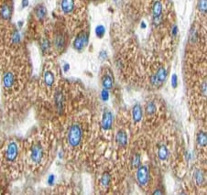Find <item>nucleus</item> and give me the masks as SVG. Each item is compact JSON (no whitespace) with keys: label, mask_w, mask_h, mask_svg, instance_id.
Segmentation results:
<instances>
[{"label":"nucleus","mask_w":207,"mask_h":195,"mask_svg":"<svg viewBox=\"0 0 207 195\" xmlns=\"http://www.w3.org/2000/svg\"><path fill=\"white\" fill-rule=\"evenodd\" d=\"M82 137H83L82 127L78 124L72 125L70 129H69L68 136H67V139H68L69 145H70L71 147H73V148L78 147L80 145V143H81Z\"/></svg>","instance_id":"obj_1"},{"label":"nucleus","mask_w":207,"mask_h":195,"mask_svg":"<svg viewBox=\"0 0 207 195\" xmlns=\"http://www.w3.org/2000/svg\"><path fill=\"white\" fill-rule=\"evenodd\" d=\"M89 42V33L86 31L80 32L74 41V48L77 51H82Z\"/></svg>","instance_id":"obj_2"},{"label":"nucleus","mask_w":207,"mask_h":195,"mask_svg":"<svg viewBox=\"0 0 207 195\" xmlns=\"http://www.w3.org/2000/svg\"><path fill=\"white\" fill-rule=\"evenodd\" d=\"M149 169L148 167L146 166H142L140 167L139 169H137L136 172V180L139 182V184L142 187L146 186L149 182Z\"/></svg>","instance_id":"obj_3"},{"label":"nucleus","mask_w":207,"mask_h":195,"mask_svg":"<svg viewBox=\"0 0 207 195\" xmlns=\"http://www.w3.org/2000/svg\"><path fill=\"white\" fill-rule=\"evenodd\" d=\"M43 158V149L41 147L40 144H37L35 146L32 147L31 151H30V159L31 160L36 163L39 164L41 162Z\"/></svg>","instance_id":"obj_4"},{"label":"nucleus","mask_w":207,"mask_h":195,"mask_svg":"<svg viewBox=\"0 0 207 195\" xmlns=\"http://www.w3.org/2000/svg\"><path fill=\"white\" fill-rule=\"evenodd\" d=\"M19 155V147L16 142H10L8 146L6 151V159L7 160L12 162L14 161Z\"/></svg>","instance_id":"obj_5"},{"label":"nucleus","mask_w":207,"mask_h":195,"mask_svg":"<svg viewBox=\"0 0 207 195\" xmlns=\"http://www.w3.org/2000/svg\"><path fill=\"white\" fill-rule=\"evenodd\" d=\"M101 125H102V127H103L104 130H109V129H111L112 125H113V114L110 111L105 110L104 112Z\"/></svg>","instance_id":"obj_6"},{"label":"nucleus","mask_w":207,"mask_h":195,"mask_svg":"<svg viewBox=\"0 0 207 195\" xmlns=\"http://www.w3.org/2000/svg\"><path fill=\"white\" fill-rule=\"evenodd\" d=\"M61 10L64 14H70L74 9V0H61Z\"/></svg>","instance_id":"obj_7"},{"label":"nucleus","mask_w":207,"mask_h":195,"mask_svg":"<svg viewBox=\"0 0 207 195\" xmlns=\"http://www.w3.org/2000/svg\"><path fill=\"white\" fill-rule=\"evenodd\" d=\"M15 84V77L12 73H6L3 76V84L6 89H10Z\"/></svg>","instance_id":"obj_8"},{"label":"nucleus","mask_w":207,"mask_h":195,"mask_svg":"<svg viewBox=\"0 0 207 195\" xmlns=\"http://www.w3.org/2000/svg\"><path fill=\"white\" fill-rule=\"evenodd\" d=\"M132 115L133 119L136 123L140 122L142 118V108L140 104H136L132 108Z\"/></svg>","instance_id":"obj_9"},{"label":"nucleus","mask_w":207,"mask_h":195,"mask_svg":"<svg viewBox=\"0 0 207 195\" xmlns=\"http://www.w3.org/2000/svg\"><path fill=\"white\" fill-rule=\"evenodd\" d=\"M54 99H55V104H56L57 110L60 114H61L63 111V94H62V93L60 91H57L55 94Z\"/></svg>","instance_id":"obj_10"},{"label":"nucleus","mask_w":207,"mask_h":195,"mask_svg":"<svg viewBox=\"0 0 207 195\" xmlns=\"http://www.w3.org/2000/svg\"><path fill=\"white\" fill-rule=\"evenodd\" d=\"M152 15H153V19L161 18V15H162V4H161L160 1H159V0H156V1L153 3Z\"/></svg>","instance_id":"obj_11"},{"label":"nucleus","mask_w":207,"mask_h":195,"mask_svg":"<svg viewBox=\"0 0 207 195\" xmlns=\"http://www.w3.org/2000/svg\"><path fill=\"white\" fill-rule=\"evenodd\" d=\"M102 84L104 89H106L108 91L111 90L114 85V80L112 76H110L109 74H105L102 78Z\"/></svg>","instance_id":"obj_12"},{"label":"nucleus","mask_w":207,"mask_h":195,"mask_svg":"<svg viewBox=\"0 0 207 195\" xmlns=\"http://www.w3.org/2000/svg\"><path fill=\"white\" fill-rule=\"evenodd\" d=\"M35 12H36L37 19L40 21H42L47 16V9L44 5H39L38 7H36Z\"/></svg>","instance_id":"obj_13"},{"label":"nucleus","mask_w":207,"mask_h":195,"mask_svg":"<svg viewBox=\"0 0 207 195\" xmlns=\"http://www.w3.org/2000/svg\"><path fill=\"white\" fill-rule=\"evenodd\" d=\"M11 8L9 5H3L1 8V10H0V15H1V18L5 20H9L11 18Z\"/></svg>","instance_id":"obj_14"},{"label":"nucleus","mask_w":207,"mask_h":195,"mask_svg":"<svg viewBox=\"0 0 207 195\" xmlns=\"http://www.w3.org/2000/svg\"><path fill=\"white\" fill-rule=\"evenodd\" d=\"M156 76H157V79H158L159 83L160 84H162L165 82L166 78H167V71H166V69L163 66H160L158 69V71H157Z\"/></svg>","instance_id":"obj_15"},{"label":"nucleus","mask_w":207,"mask_h":195,"mask_svg":"<svg viewBox=\"0 0 207 195\" xmlns=\"http://www.w3.org/2000/svg\"><path fill=\"white\" fill-rule=\"evenodd\" d=\"M54 81H55V77L53 73L48 71L44 74V83L47 87H51L54 84Z\"/></svg>","instance_id":"obj_16"},{"label":"nucleus","mask_w":207,"mask_h":195,"mask_svg":"<svg viewBox=\"0 0 207 195\" xmlns=\"http://www.w3.org/2000/svg\"><path fill=\"white\" fill-rule=\"evenodd\" d=\"M116 142L120 147H125L127 143V137L124 131H119L116 135Z\"/></svg>","instance_id":"obj_17"},{"label":"nucleus","mask_w":207,"mask_h":195,"mask_svg":"<svg viewBox=\"0 0 207 195\" xmlns=\"http://www.w3.org/2000/svg\"><path fill=\"white\" fill-rule=\"evenodd\" d=\"M54 44H55V46H56V48L58 50H62L63 47L65 46V38H64V36L61 35V34H58L55 37Z\"/></svg>","instance_id":"obj_18"},{"label":"nucleus","mask_w":207,"mask_h":195,"mask_svg":"<svg viewBox=\"0 0 207 195\" xmlns=\"http://www.w3.org/2000/svg\"><path fill=\"white\" fill-rule=\"evenodd\" d=\"M158 155H159V158L160 160H166L168 159V156H169V151H168V149L165 147V146H161L160 147L159 149V152H158Z\"/></svg>","instance_id":"obj_19"},{"label":"nucleus","mask_w":207,"mask_h":195,"mask_svg":"<svg viewBox=\"0 0 207 195\" xmlns=\"http://www.w3.org/2000/svg\"><path fill=\"white\" fill-rule=\"evenodd\" d=\"M206 133H204L203 131H201L199 134H198V137H197V142L198 144L201 146V147H205L206 146Z\"/></svg>","instance_id":"obj_20"},{"label":"nucleus","mask_w":207,"mask_h":195,"mask_svg":"<svg viewBox=\"0 0 207 195\" xmlns=\"http://www.w3.org/2000/svg\"><path fill=\"white\" fill-rule=\"evenodd\" d=\"M95 35H96L97 38L102 39L105 36V26H103V25L96 26V28L95 29Z\"/></svg>","instance_id":"obj_21"},{"label":"nucleus","mask_w":207,"mask_h":195,"mask_svg":"<svg viewBox=\"0 0 207 195\" xmlns=\"http://www.w3.org/2000/svg\"><path fill=\"white\" fill-rule=\"evenodd\" d=\"M198 9L203 15H206V11H207V1L206 0H199Z\"/></svg>","instance_id":"obj_22"},{"label":"nucleus","mask_w":207,"mask_h":195,"mask_svg":"<svg viewBox=\"0 0 207 195\" xmlns=\"http://www.w3.org/2000/svg\"><path fill=\"white\" fill-rule=\"evenodd\" d=\"M110 183V174L108 172H105L101 178V184L104 187H107Z\"/></svg>","instance_id":"obj_23"},{"label":"nucleus","mask_w":207,"mask_h":195,"mask_svg":"<svg viewBox=\"0 0 207 195\" xmlns=\"http://www.w3.org/2000/svg\"><path fill=\"white\" fill-rule=\"evenodd\" d=\"M155 110H156V104H154V102H150L147 104L146 112L148 115H153L155 113Z\"/></svg>","instance_id":"obj_24"},{"label":"nucleus","mask_w":207,"mask_h":195,"mask_svg":"<svg viewBox=\"0 0 207 195\" xmlns=\"http://www.w3.org/2000/svg\"><path fill=\"white\" fill-rule=\"evenodd\" d=\"M20 39H21V37H20L19 30H15L13 35H12V42L14 44H18V43L20 42Z\"/></svg>","instance_id":"obj_25"},{"label":"nucleus","mask_w":207,"mask_h":195,"mask_svg":"<svg viewBox=\"0 0 207 195\" xmlns=\"http://www.w3.org/2000/svg\"><path fill=\"white\" fill-rule=\"evenodd\" d=\"M195 177V180L197 182V184H202L203 182V175L200 170H197L194 174Z\"/></svg>","instance_id":"obj_26"},{"label":"nucleus","mask_w":207,"mask_h":195,"mask_svg":"<svg viewBox=\"0 0 207 195\" xmlns=\"http://www.w3.org/2000/svg\"><path fill=\"white\" fill-rule=\"evenodd\" d=\"M50 40L47 39H44L42 40V43H41V50H42L43 51H47V50L50 49Z\"/></svg>","instance_id":"obj_27"},{"label":"nucleus","mask_w":207,"mask_h":195,"mask_svg":"<svg viewBox=\"0 0 207 195\" xmlns=\"http://www.w3.org/2000/svg\"><path fill=\"white\" fill-rule=\"evenodd\" d=\"M101 98L105 102L108 101V99H109V92H108V90H106V89H103L102 90V92H101Z\"/></svg>","instance_id":"obj_28"},{"label":"nucleus","mask_w":207,"mask_h":195,"mask_svg":"<svg viewBox=\"0 0 207 195\" xmlns=\"http://www.w3.org/2000/svg\"><path fill=\"white\" fill-rule=\"evenodd\" d=\"M140 155H136L135 157H134V159H133V166L135 167V168H137L140 166Z\"/></svg>","instance_id":"obj_29"},{"label":"nucleus","mask_w":207,"mask_h":195,"mask_svg":"<svg viewBox=\"0 0 207 195\" xmlns=\"http://www.w3.org/2000/svg\"><path fill=\"white\" fill-rule=\"evenodd\" d=\"M171 85L173 88H176L178 85V76L176 74H172L171 76Z\"/></svg>","instance_id":"obj_30"},{"label":"nucleus","mask_w":207,"mask_h":195,"mask_svg":"<svg viewBox=\"0 0 207 195\" xmlns=\"http://www.w3.org/2000/svg\"><path fill=\"white\" fill-rule=\"evenodd\" d=\"M201 91L203 96H206V82H203L201 86Z\"/></svg>","instance_id":"obj_31"},{"label":"nucleus","mask_w":207,"mask_h":195,"mask_svg":"<svg viewBox=\"0 0 207 195\" xmlns=\"http://www.w3.org/2000/svg\"><path fill=\"white\" fill-rule=\"evenodd\" d=\"M54 182H55V176H54L53 174H51V175L49 176L48 183H49L50 185H52V184H54Z\"/></svg>","instance_id":"obj_32"},{"label":"nucleus","mask_w":207,"mask_h":195,"mask_svg":"<svg viewBox=\"0 0 207 195\" xmlns=\"http://www.w3.org/2000/svg\"><path fill=\"white\" fill-rule=\"evenodd\" d=\"M107 58V53L105 50H102L99 54V59L100 60H105Z\"/></svg>","instance_id":"obj_33"},{"label":"nucleus","mask_w":207,"mask_h":195,"mask_svg":"<svg viewBox=\"0 0 207 195\" xmlns=\"http://www.w3.org/2000/svg\"><path fill=\"white\" fill-rule=\"evenodd\" d=\"M69 70H70V64H69L68 62L64 63L63 64V72L64 73H68Z\"/></svg>","instance_id":"obj_34"},{"label":"nucleus","mask_w":207,"mask_h":195,"mask_svg":"<svg viewBox=\"0 0 207 195\" xmlns=\"http://www.w3.org/2000/svg\"><path fill=\"white\" fill-rule=\"evenodd\" d=\"M177 34H178V27H177V25H174L172 28V35H173V37H176Z\"/></svg>","instance_id":"obj_35"},{"label":"nucleus","mask_w":207,"mask_h":195,"mask_svg":"<svg viewBox=\"0 0 207 195\" xmlns=\"http://www.w3.org/2000/svg\"><path fill=\"white\" fill-rule=\"evenodd\" d=\"M29 6V0H22V8L25 9Z\"/></svg>","instance_id":"obj_36"},{"label":"nucleus","mask_w":207,"mask_h":195,"mask_svg":"<svg viewBox=\"0 0 207 195\" xmlns=\"http://www.w3.org/2000/svg\"><path fill=\"white\" fill-rule=\"evenodd\" d=\"M140 28L142 29H146L147 28V25H146V23L145 22H141V25H140Z\"/></svg>","instance_id":"obj_37"},{"label":"nucleus","mask_w":207,"mask_h":195,"mask_svg":"<svg viewBox=\"0 0 207 195\" xmlns=\"http://www.w3.org/2000/svg\"><path fill=\"white\" fill-rule=\"evenodd\" d=\"M23 24H24V23H23V21H22V20H19V21L18 22L19 28H22V27H23Z\"/></svg>","instance_id":"obj_38"}]
</instances>
